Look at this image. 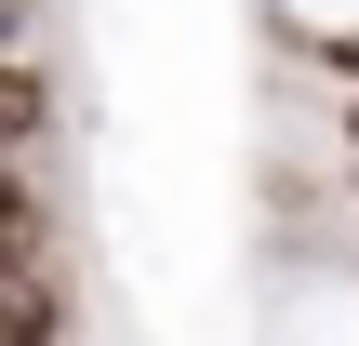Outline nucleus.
I'll use <instances>...</instances> for the list:
<instances>
[{"label":"nucleus","instance_id":"obj_1","mask_svg":"<svg viewBox=\"0 0 359 346\" xmlns=\"http://www.w3.org/2000/svg\"><path fill=\"white\" fill-rule=\"evenodd\" d=\"M40 147H53V67L40 53H0V160L40 173Z\"/></svg>","mask_w":359,"mask_h":346},{"label":"nucleus","instance_id":"obj_2","mask_svg":"<svg viewBox=\"0 0 359 346\" xmlns=\"http://www.w3.org/2000/svg\"><path fill=\"white\" fill-rule=\"evenodd\" d=\"M0 346H67V307H27V320H0Z\"/></svg>","mask_w":359,"mask_h":346},{"label":"nucleus","instance_id":"obj_3","mask_svg":"<svg viewBox=\"0 0 359 346\" xmlns=\"http://www.w3.org/2000/svg\"><path fill=\"white\" fill-rule=\"evenodd\" d=\"M13 213H40V173H27V160H0V227H13Z\"/></svg>","mask_w":359,"mask_h":346},{"label":"nucleus","instance_id":"obj_4","mask_svg":"<svg viewBox=\"0 0 359 346\" xmlns=\"http://www.w3.org/2000/svg\"><path fill=\"white\" fill-rule=\"evenodd\" d=\"M0 53H27V0H0Z\"/></svg>","mask_w":359,"mask_h":346},{"label":"nucleus","instance_id":"obj_5","mask_svg":"<svg viewBox=\"0 0 359 346\" xmlns=\"http://www.w3.org/2000/svg\"><path fill=\"white\" fill-rule=\"evenodd\" d=\"M346 173H359V107H346Z\"/></svg>","mask_w":359,"mask_h":346}]
</instances>
